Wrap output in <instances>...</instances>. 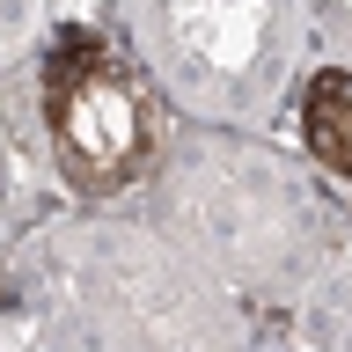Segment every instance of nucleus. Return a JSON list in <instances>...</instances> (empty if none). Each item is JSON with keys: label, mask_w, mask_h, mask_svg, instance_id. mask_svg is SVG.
I'll return each instance as SVG.
<instances>
[{"label": "nucleus", "mask_w": 352, "mask_h": 352, "mask_svg": "<svg viewBox=\"0 0 352 352\" xmlns=\"http://www.w3.org/2000/svg\"><path fill=\"white\" fill-rule=\"evenodd\" d=\"M301 140L330 169V184L352 198V74H316L301 103Z\"/></svg>", "instance_id": "f03ea898"}, {"label": "nucleus", "mask_w": 352, "mask_h": 352, "mask_svg": "<svg viewBox=\"0 0 352 352\" xmlns=\"http://www.w3.org/2000/svg\"><path fill=\"white\" fill-rule=\"evenodd\" d=\"M44 125L81 191H125L154 162V103L118 44L66 30L44 59Z\"/></svg>", "instance_id": "f257e3e1"}]
</instances>
